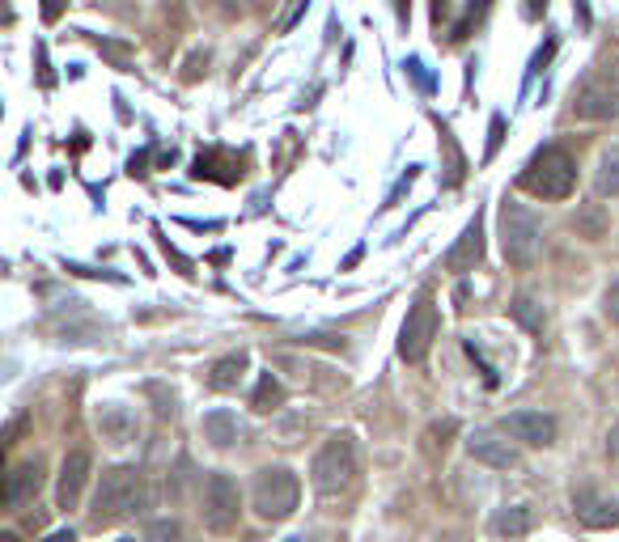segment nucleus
I'll return each mask as SVG.
<instances>
[{
    "label": "nucleus",
    "mask_w": 619,
    "mask_h": 542,
    "mask_svg": "<svg viewBox=\"0 0 619 542\" xmlns=\"http://www.w3.org/2000/svg\"><path fill=\"white\" fill-rule=\"evenodd\" d=\"M573 115L581 123H607V119H619V89H586V94L577 98Z\"/></svg>",
    "instance_id": "4468645a"
},
{
    "label": "nucleus",
    "mask_w": 619,
    "mask_h": 542,
    "mask_svg": "<svg viewBox=\"0 0 619 542\" xmlns=\"http://www.w3.org/2000/svg\"><path fill=\"white\" fill-rule=\"evenodd\" d=\"M39 492H43V466L39 462L13 466L9 479H5V504H9V509H22V504H30Z\"/></svg>",
    "instance_id": "ddd939ff"
},
{
    "label": "nucleus",
    "mask_w": 619,
    "mask_h": 542,
    "mask_svg": "<svg viewBox=\"0 0 619 542\" xmlns=\"http://www.w3.org/2000/svg\"><path fill=\"white\" fill-rule=\"evenodd\" d=\"M179 538H183L179 521H153L149 534H145V542H179Z\"/></svg>",
    "instance_id": "a878e982"
},
{
    "label": "nucleus",
    "mask_w": 619,
    "mask_h": 542,
    "mask_svg": "<svg viewBox=\"0 0 619 542\" xmlns=\"http://www.w3.org/2000/svg\"><path fill=\"white\" fill-rule=\"evenodd\" d=\"M196 178H217V183H238L242 170H238V157L225 153V149H208L196 157V170H191Z\"/></svg>",
    "instance_id": "dca6fc26"
},
{
    "label": "nucleus",
    "mask_w": 619,
    "mask_h": 542,
    "mask_svg": "<svg viewBox=\"0 0 619 542\" xmlns=\"http://www.w3.org/2000/svg\"><path fill=\"white\" fill-rule=\"evenodd\" d=\"M518 187L539 195V200H569L577 187V161L560 149V144H543V149L526 161L518 174Z\"/></svg>",
    "instance_id": "f03ea898"
},
{
    "label": "nucleus",
    "mask_w": 619,
    "mask_h": 542,
    "mask_svg": "<svg viewBox=\"0 0 619 542\" xmlns=\"http://www.w3.org/2000/svg\"><path fill=\"white\" fill-rule=\"evenodd\" d=\"M547 9V0H526V17H539Z\"/></svg>",
    "instance_id": "c9c22d12"
},
{
    "label": "nucleus",
    "mask_w": 619,
    "mask_h": 542,
    "mask_svg": "<svg viewBox=\"0 0 619 542\" xmlns=\"http://www.w3.org/2000/svg\"><path fill=\"white\" fill-rule=\"evenodd\" d=\"M539 216L530 212L526 204H501V255L509 267H530L539 255Z\"/></svg>",
    "instance_id": "39448f33"
},
{
    "label": "nucleus",
    "mask_w": 619,
    "mask_h": 542,
    "mask_svg": "<svg viewBox=\"0 0 619 542\" xmlns=\"http://www.w3.org/2000/svg\"><path fill=\"white\" fill-rule=\"evenodd\" d=\"M450 9V0H433V17H437V22H441V13H446Z\"/></svg>",
    "instance_id": "4c0bfd02"
},
{
    "label": "nucleus",
    "mask_w": 619,
    "mask_h": 542,
    "mask_svg": "<svg viewBox=\"0 0 619 542\" xmlns=\"http://www.w3.org/2000/svg\"><path fill=\"white\" fill-rule=\"evenodd\" d=\"M573 13H577L581 30H590V5H586V0H573Z\"/></svg>",
    "instance_id": "72a5a7b5"
},
{
    "label": "nucleus",
    "mask_w": 619,
    "mask_h": 542,
    "mask_svg": "<svg viewBox=\"0 0 619 542\" xmlns=\"http://www.w3.org/2000/svg\"><path fill=\"white\" fill-rule=\"evenodd\" d=\"M509 314H514V318L522 322V327H526V331H535V335L543 331V310H539V305H535V301H530V297H518L514 305H509Z\"/></svg>",
    "instance_id": "b1692460"
},
{
    "label": "nucleus",
    "mask_w": 619,
    "mask_h": 542,
    "mask_svg": "<svg viewBox=\"0 0 619 542\" xmlns=\"http://www.w3.org/2000/svg\"><path fill=\"white\" fill-rule=\"evenodd\" d=\"M157 242H162V255H166V259H170L174 267H179V271H183V276H196V271H191V259H183V255H179V250H174V246H170V238H162V233H157Z\"/></svg>",
    "instance_id": "c85d7f7f"
},
{
    "label": "nucleus",
    "mask_w": 619,
    "mask_h": 542,
    "mask_svg": "<svg viewBox=\"0 0 619 542\" xmlns=\"http://www.w3.org/2000/svg\"><path fill=\"white\" fill-rule=\"evenodd\" d=\"M280 403H285V386L276 382V373H272V369L259 373V386H255V394H251V407H255L259 415H268V411H276Z\"/></svg>",
    "instance_id": "412c9836"
},
{
    "label": "nucleus",
    "mask_w": 619,
    "mask_h": 542,
    "mask_svg": "<svg viewBox=\"0 0 619 542\" xmlns=\"http://www.w3.org/2000/svg\"><path fill=\"white\" fill-rule=\"evenodd\" d=\"M403 68H408V77H412V81L424 89V94H429V89H433V77H429V72H424V64H420V60H408Z\"/></svg>",
    "instance_id": "c756f323"
},
{
    "label": "nucleus",
    "mask_w": 619,
    "mask_h": 542,
    "mask_svg": "<svg viewBox=\"0 0 619 542\" xmlns=\"http://www.w3.org/2000/svg\"><path fill=\"white\" fill-rule=\"evenodd\" d=\"M242 373H246V352L225 356V360H217V365L208 369V386L212 390H234L242 382Z\"/></svg>",
    "instance_id": "aec40b11"
},
{
    "label": "nucleus",
    "mask_w": 619,
    "mask_h": 542,
    "mask_svg": "<svg viewBox=\"0 0 619 542\" xmlns=\"http://www.w3.org/2000/svg\"><path fill=\"white\" fill-rule=\"evenodd\" d=\"M573 225H577L581 238L598 242V238H607V233H611V212L603 204H581L577 216H573Z\"/></svg>",
    "instance_id": "a211bd4d"
},
{
    "label": "nucleus",
    "mask_w": 619,
    "mask_h": 542,
    "mask_svg": "<svg viewBox=\"0 0 619 542\" xmlns=\"http://www.w3.org/2000/svg\"><path fill=\"white\" fill-rule=\"evenodd\" d=\"M200 517L212 534H229L242 517V492L229 475H208L204 479V496H200Z\"/></svg>",
    "instance_id": "423d86ee"
},
{
    "label": "nucleus",
    "mask_w": 619,
    "mask_h": 542,
    "mask_svg": "<svg viewBox=\"0 0 619 542\" xmlns=\"http://www.w3.org/2000/svg\"><path fill=\"white\" fill-rule=\"evenodd\" d=\"M200 432H204V441H212L217 449H229L238 437H242V424H238V415L234 411H225V407H217V411H208L204 420H200Z\"/></svg>",
    "instance_id": "2eb2a0df"
},
{
    "label": "nucleus",
    "mask_w": 619,
    "mask_h": 542,
    "mask_svg": "<svg viewBox=\"0 0 619 542\" xmlns=\"http://www.w3.org/2000/svg\"><path fill=\"white\" fill-rule=\"evenodd\" d=\"M594 191L603 195H619V149H607L598 157V174H594Z\"/></svg>",
    "instance_id": "4be33fe9"
},
{
    "label": "nucleus",
    "mask_w": 619,
    "mask_h": 542,
    "mask_svg": "<svg viewBox=\"0 0 619 542\" xmlns=\"http://www.w3.org/2000/svg\"><path fill=\"white\" fill-rule=\"evenodd\" d=\"M501 432H505V437H514V441H522V445L543 449V445L556 441V420L547 411H509L501 420Z\"/></svg>",
    "instance_id": "6e6552de"
},
{
    "label": "nucleus",
    "mask_w": 619,
    "mask_h": 542,
    "mask_svg": "<svg viewBox=\"0 0 619 542\" xmlns=\"http://www.w3.org/2000/svg\"><path fill=\"white\" fill-rule=\"evenodd\" d=\"M530 521H535V517H530V509H526V504H514V509H501L497 517H492V534L514 542V538L530 534Z\"/></svg>",
    "instance_id": "6ab92c4d"
},
{
    "label": "nucleus",
    "mask_w": 619,
    "mask_h": 542,
    "mask_svg": "<svg viewBox=\"0 0 619 542\" xmlns=\"http://www.w3.org/2000/svg\"><path fill=\"white\" fill-rule=\"evenodd\" d=\"M552 51H556V39H547V47H539V56H535V64H530V68L539 72V68L547 64V60H552Z\"/></svg>",
    "instance_id": "f704fd0d"
},
{
    "label": "nucleus",
    "mask_w": 619,
    "mask_h": 542,
    "mask_svg": "<svg viewBox=\"0 0 619 542\" xmlns=\"http://www.w3.org/2000/svg\"><path fill=\"white\" fill-rule=\"evenodd\" d=\"M573 509H577V521L586 530H611V526H619V500L598 496V492H590V487H581V492L573 496Z\"/></svg>",
    "instance_id": "9d476101"
},
{
    "label": "nucleus",
    "mask_w": 619,
    "mask_h": 542,
    "mask_svg": "<svg viewBox=\"0 0 619 542\" xmlns=\"http://www.w3.org/2000/svg\"><path fill=\"white\" fill-rule=\"evenodd\" d=\"M501 136H505V115H492V132H488V149H484V161L497 157L501 149Z\"/></svg>",
    "instance_id": "cd10ccee"
},
{
    "label": "nucleus",
    "mask_w": 619,
    "mask_h": 542,
    "mask_svg": "<svg viewBox=\"0 0 619 542\" xmlns=\"http://www.w3.org/2000/svg\"><path fill=\"white\" fill-rule=\"evenodd\" d=\"M68 0H43V22H56V17L64 13Z\"/></svg>",
    "instance_id": "2f4dec72"
},
{
    "label": "nucleus",
    "mask_w": 619,
    "mask_h": 542,
    "mask_svg": "<svg viewBox=\"0 0 619 542\" xmlns=\"http://www.w3.org/2000/svg\"><path fill=\"white\" fill-rule=\"evenodd\" d=\"M98 428H102V437L111 441V445H128L132 432H136V420L128 415V407L102 403V407H98Z\"/></svg>",
    "instance_id": "f3484780"
},
{
    "label": "nucleus",
    "mask_w": 619,
    "mask_h": 542,
    "mask_svg": "<svg viewBox=\"0 0 619 542\" xmlns=\"http://www.w3.org/2000/svg\"><path fill=\"white\" fill-rule=\"evenodd\" d=\"M43 542H77V534H73V530H56V534L43 538Z\"/></svg>",
    "instance_id": "e433bc0d"
},
{
    "label": "nucleus",
    "mask_w": 619,
    "mask_h": 542,
    "mask_svg": "<svg viewBox=\"0 0 619 542\" xmlns=\"http://www.w3.org/2000/svg\"><path fill=\"white\" fill-rule=\"evenodd\" d=\"M484 259V225H480V212H475V221L463 229V238H458L450 250H446V271H458V276H463V271H475V263Z\"/></svg>",
    "instance_id": "9b49d317"
},
{
    "label": "nucleus",
    "mask_w": 619,
    "mask_h": 542,
    "mask_svg": "<svg viewBox=\"0 0 619 542\" xmlns=\"http://www.w3.org/2000/svg\"><path fill=\"white\" fill-rule=\"evenodd\" d=\"M85 483H90V454H85V449H73V454H64V466H60V487H56L60 509H77Z\"/></svg>",
    "instance_id": "1a4fd4ad"
},
{
    "label": "nucleus",
    "mask_w": 619,
    "mask_h": 542,
    "mask_svg": "<svg viewBox=\"0 0 619 542\" xmlns=\"http://www.w3.org/2000/svg\"><path fill=\"white\" fill-rule=\"evenodd\" d=\"M285 542H314V538H310V534H289Z\"/></svg>",
    "instance_id": "58836bf2"
},
{
    "label": "nucleus",
    "mask_w": 619,
    "mask_h": 542,
    "mask_svg": "<svg viewBox=\"0 0 619 542\" xmlns=\"http://www.w3.org/2000/svg\"><path fill=\"white\" fill-rule=\"evenodd\" d=\"M306 9H310V0H293V5H289V13H285V17H280V22H276V30H280V34H289L297 22H302V13H306Z\"/></svg>",
    "instance_id": "bb28decb"
},
{
    "label": "nucleus",
    "mask_w": 619,
    "mask_h": 542,
    "mask_svg": "<svg viewBox=\"0 0 619 542\" xmlns=\"http://www.w3.org/2000/svg\"><path fill=\"white\" fill-rule=\"evenodd\" d=\"M607 458H611V466L619 471V428H611V441H607Z\"/></svg>",
    "instance_id": "473e14b6"
},
{
    "label": "nucleus",
    "mask_w": 619,
    "mask_h": 542,
    "mask_svg": "<svg viewBox=\"0 0 619 542\" xmlns=\"http://www.w3.org/2000/svg\"><path fill=\"white\" fill-rule=\"evenodd\" d=\"M310 483L318 496H340L357 483V441L348 432H335L310 462Z\"/></svg>",
    "instance_id": "7ed1b4c3"
},
{
    "label": "nucleus",
    "mask_w": 619,
    "mask_h": 542,
    "mask_svg": "<svg viewBox=\"0 0 619 542\" xmlns=\"http://www.w3.org/2000/svg\"><path fill=\"white\" fill-rule=\"evenodd\" d=\"M437 327H441L437 305L429 297L416 301L412 310H408V318H403V327H399V356L408 360V365H420V360L429 356V348H433Z\"/></svg>",
    "instance_id": "0eeeda50"
},
{
    "label": "nucleus",
    "mask_w": 619,
    "mask_h": 542,
    "mask_svg": "<svg viewBox=\"0 0 619 542\" xmlns=\"http://www.w3.org/2000/svg\"><path fill=\"white\" fill-rule=\"evenodd\" d=\"M149 500V487H145V475L136 471V466H115V471H106L102 483H98V496H94V526H115V521L132 517L145 509Z\"/></svg>",
    "instance_id": "f257e3e1"
},
{
    "label": "nucleus",
    "mask_w": 619,
    "mask_h": 542,
    "mask_svg": "<svg viewBox=\"0 0 619 542\" xmlns=\"http://www.w3.org/2000/svg\"><path fill=\"white\" fill-rule=\"evenodd\" d=\"M603 310H607V318H611L615 327H619V280L607 288V297H603Z\"/></svg>",
    "instance_id": "7c9ffc66"
},
{
    "label": "nucleus",
    "mask_w": 619,
    "mask_h": 542,
    "mask_svg": "<svg viewBox=\"0 0 619 542\" xmlns=\"http://www.w3.org/2000/svg\"><path fill=\"white\" fill-rule=\"evenodd\" d=\"M484 13H488V0H475V5H471V9L463 13V22H458V26H454V34H450V39H454V43H463V39H467V34H471V26H475V22H480V17H484Z\"/></svg>",
    "instance_id": "393cba45"
},
{
    "label": "nucleus",
    "mask_w": 619,
    "mask_h": 542,
    "mask_svg": "<svg viewBox=\"0 0 619 542\" xmlns=\"http://www.w3.org/2000/svg\"><path fill=\"white\" fill-rule=\"evenodd\" d=\"M119 542H132V538H119Z\"/></svg>",
    "instance_id": "a19ab883"
},
{
    "label": "nucleus",
    "mask_w": 619,
    "mask_h": 542,
    "mask_svg": "<svg viewBox=\"0 0 619 542\" xmlns=\"http://www.w3.org/2000/svg\"><path fill=\"white\" fill-rule=\"evenodd\" d=\"M395 5H399V17L408 22V0H395Z\"/></svg>",
    "instance_id": "ea45409f"
},
{
    "label": "nucleus",
    "mask_w": 619,
    "mask_h": 542,
    "mask_svg": "<svg viewBox=\"0 0 619 542\" xmlns=\"http://www.w3.org/2000/svg\"><path fill=\"white\" fill-rule=\"evenodd\" d=\"M467 454L484 466H497V471H509V466H518V449L501 441L497 432H471L467 437Z\"/></svg>",
    "instance_id": "f8f14e48"
},
{
    "label": "nucleus",
    "mask_w": 619,
    "mask_h": 542,
    "mask_svg": "<svg viewBox=\"0 0 619 542\" xmlns=\"http://www.w3.org/2000/svg\"><path fill=\"white\" fill-rule=\"evenodd\" d=\"M297 500H302V483L289 466H263L251 487V504L263 521H289L297 513Z\"/></svg>",
    "instance_id": "20e7f679"
},
{
    "label": "nucleus",
    "mask_w": 619,
    "mask_h": 542,
    "mask_svg": "<svg viewBox=\"0 0 619 542\" xmlns=\"http://www.w3.org/2000/svg\"><path fill=\"white\" fill-rule=\"evenodd\" d=\"M437 132H441V149H446V187H458L463 183L467 161H463V153H458V140H454V132L446 128V123H437Z\"/></svg>",
    "instance_id": "5701e85b"
}]
</instances>
